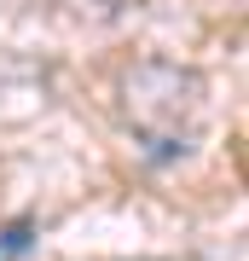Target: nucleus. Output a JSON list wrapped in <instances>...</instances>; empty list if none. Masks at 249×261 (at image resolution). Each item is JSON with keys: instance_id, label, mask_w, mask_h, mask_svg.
<instances>
[{"instance_id": "1", "label": "nucleus", "mask_w": 249, "mask_h": 261, "mask_svg": "<svg viewBox=\"0 0 249 261\" xmlns=\"http://www.w3.org/2000/svg\"><path fill=\"white\" fill-rule=\"evenodd\" d=\"M29 238H35V221H29V215H23V221H12V226H0V261H6V255H23Z\"/></svg>"}]
</instances>
